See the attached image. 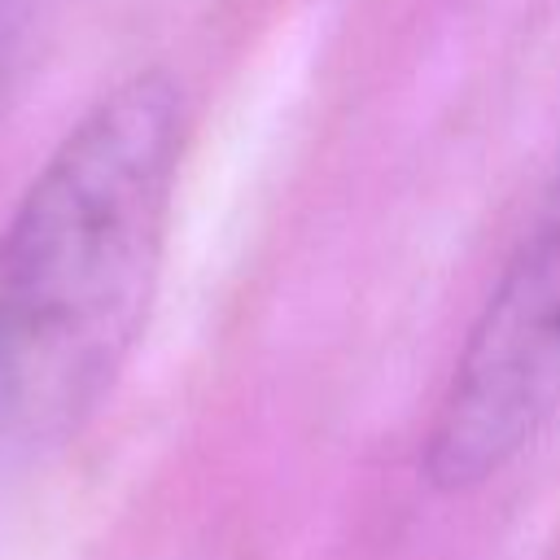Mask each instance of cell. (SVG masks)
<instances>
[{"label": "cell", "instance_id": "cell-2", "mask_svg": "<svg viewBox=\"0 0 560 560\" xmlns=\"http://www.w3.org/2000/svg\"><path fill=\"white\" fill-rule=\"evenodd\" d=\"M560 411V162L503 262L424 438V477L472 490L508 468Z\"/></svg>", "mask_w": 560, "mask_h": 560}, {"label": "cell", "instance_id": "cell-3", "mask_svg": "<svg viewBox=\"0 0 560 560\" xmlns=\"http://www.w3.org/2000/svg\"><path fill=\"white\" fill-rule=\"evenodd\" d=\"M22 35H26L22 4H18V0H0V114H4V101H9L13 79H18V61H22Z\"/></svg>", "mask_w": 560, "mask_h": 560}, {"label": "cell", "instance_id": "cell-1", "mask_svg": "<svg viewBox=\"0 0 560 560\" xmlns=\"http://www.w3.org/2000/svg\"><path fill=\"white\" fill-rule=\"evenodd\" d=\"M188 105L171 74L109 88L0 228V442L74 433L118 381L153 306Z\"/></svg>", "mask_w": 560, "mask_h": 560}]
</instances>
